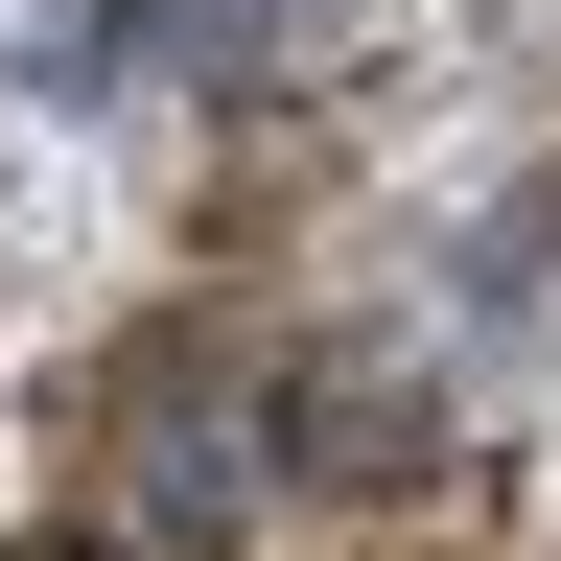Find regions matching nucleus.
I'll return each instance as SVG.
<instances>
[{"instance_id":"f257e3e1","label":"nucleus","mask_w":561,"mask_h":561,"mask_svg":"<svg viewBox=\"0 0 561 561\" xmlns=\"http://www.w3.org/2000/svg\"><path fill=\"white\" fill-rule=\"evenodd\" d=\"M421 468V398L375 351H328V375H280V491H398Z\"/></svg>"}]
</instances>
